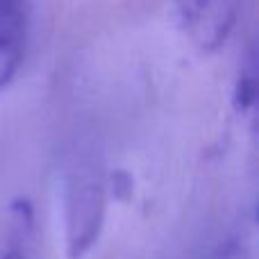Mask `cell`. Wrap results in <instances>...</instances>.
<instances>
[{"mask_svg":"<svg viewBox=\"0 0 259 259\" xmlns=\"http://www.w3.org/2000/svg\"><path fill=\"white\" fill-rule=\"evenodd\" d=\"M180 25L205 53H214L230 39L239 16V0H173Z\"/></svg>","mask_w":259,"mask_h":259,"instance_id":"7a4b0ae2","label":"cell"},{"mask_svg":"<svg viewBox=\"0 0 259 259\" xmlns=\"http://www.w3.org/2000/svg\"><path fill=\"white\" fill-rule=\"evenodd\" d=\"M0 259H25V255H23L18 248H7V250L0 255Z\"/></svg>","mask_w":259,"mask_h":259,"instance_id":"5b68a950","label":"cell"},{"mask_svg":"<svg viewBox=\"0 0 259 259\" xmlns=\"http://www.w3.org/2000/svg\"><path fill=\"white\" fill-rule=\"evenodd\" d=\"M107 211V182L98 166L75 164L64 184V241L66 257L82 259L98 243Z\"/></svg>","mask_w":259,"mask_h":259,"instance_id":"6da1fadb","label":"cell"},{"mask_svg":"<svg viewBox=\"0 0 259 259\" xmlns=\"http://www.w3.org/2000/svg\"><path fill=\"white\" fill-rule=\"evenodd\" d=\"M250 71L241 73L237 82V89H234V105L241 114H250L255 112V103H257V80H255V71H252V64Z\"/></svg>","mask_w":259,"mask_h":259,"instance_id":"277c9868","label":"cell"},{"mask_svg":"<svg viewBox=\"0 0 259 259\" xmlns=\"http://www.w3.org/2000/svg\"><path fill=\"white\" fill-rule=\"evenodd\" d=\"M30 25L27 0H0V91L16 77Z\"/></svg>","mask_w":259,"mask_h":259,"instance_id":"3957f363","label":"cell"}]
</instances>
